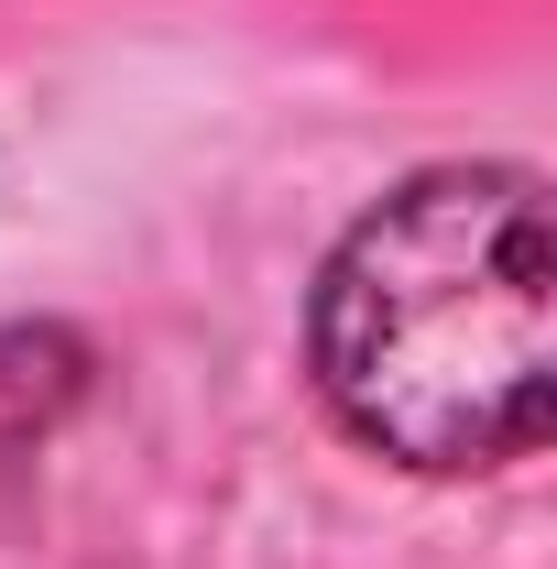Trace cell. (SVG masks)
<instances>
[{
	"mask_svg": "<svg viewBox=\"0 0 557 569\" xmlns=\"http://www.w3.org/2000/svg\"><path fill=\"white\" fill-rule=\"evenodd\" d=\"M547 187L525 164L405 176L317 274V395L405 471H503L547 438Z\"/></svg>",
	"mask_w": 557,
	"mask_h": 569,
	"instance_id": "6da1fadb",
	"label": "cell"
}]
</instances>
